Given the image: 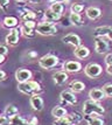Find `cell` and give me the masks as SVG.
Listing matches in <instances>:
<instances>
[{"mask_svg": "<svg viewBox=\"0 0 112 125\" xmlns=\"http://www.w3.org/2000/svg\"><path fill=\"white\" fill-rule=\"evenodd\" d=\"M111 1H112V0H111Z\"/></svg>", "mask_w": 112, "mask_h": 125, "instance_id": "cell-45", "label": "cell"}, {"mask_svg": "<svg viewBox=\"0 0 112 125\" xmlns=\"http://www.w3.org/2000/svg\"><path fill=\"white\" fill-rule=\"evenodd\" d=\"M33 74L29 69H25V68H21V69H18L15 71V78L18 83H25L27 81H31Z\"/></svg>", "mask_w": 112, "mask_h": 125, "instance_id": "cell-7", "label": "cell"}, {"mask_svg": "<svg viewBox=\"0 0 112 125\" xmlns=\"http://www.w3.org/2000/svg\"><path fill=\"white\" fill-rule=\"evenodd\" d=\"M4 62H5V56L0 55V64H1V63H4Z\"/></svg>", "mask_w": 112, "mask_h": 125, "instance_id": "cell-41", "label": "cell"}, {"mask_svg": "<svg viewBox=\"0 0 112 125\" xmlns=\"http://www.w3.org/2000/svg\"><path fill=\"white\" fill-rule=\"evenodd\" d=\"M15 1H18V2H25L26 0H15Z\"/></svg>", "mask_w": 112, "mask_h": 125, "instance_id": "cell-42", "label": "cell"}, {"mask_svg": "<svg viewBox=\"0 0 112 125\" xmlns=\"http://www.w3.org/2000/svg\"><path fill=\"white\" fill-rule=\"evenodd\" d=\"M8 53V48L4 46V44H0V55H2V56H6Z\"/></svg>", "mask_w": 112, "mask_h": 125, "instance_id": "cell-34", "label": "cell"}, {"mask_svg": "<svg viewBox=\"0 0 112 125\" xmlns=\"http://www.w3.org/2000/svg\"><path fill=\"white\" fill-rule=\"evenodd\" d=\"M105 109L98 102H95L92 99H88L83 103V114L85 116H92V115H104Z\"/></svg>", "mask_w": 112, "mask_h": 125, "instance_id": "cell-2", "label": "cell"}, {"mask_svg": "<svg viewBox=\"0 0 112 125\" xmlns=\"http://www.w3.org/2000/svg\"><path fill=\"white\" fill-rule=\"evenodd\" d=\"M28 123H29V125H37V123H39V122H37V118H36V117H33L32 120H29Z\"/></svg>", "mask_w": 112, "mask_h": 125, "instance_id": "cell-37", "label": "cell"}, {"mask_svg": "<svg viewBox=\"0 0 112 125\" xmlns=\"http://www.w3.org/2000/svg\"><path fill=\"white\" fill-rule=\"evenodd\" d=\"M70 91L72 93H82L84 89H85V84L81 81H72L69 84Z\"/></svg>", "mask_w": 112, "mask_h": 125, "instance_id": "cell-21", "label": "cell"}, {"mask_svg": "<svg viewBox=\"0 0 112 125\" xmlns=\"http://www.w3.org/2000/svg\"><path fill=\"white\" fill-rule=\"evenodd\" d=\"M2 25L4 27L8 28V29H13V28H16V26L19 25V20L15 16H6L2 21Z\"/></svg>", "mask_w": 112, "mask_h": 125, "instance_id": "cell-16", "label": "cell"}, {"mask_svg": "<svg viewBox=\"0 0 112 125\" xmlns=\"http://www.w3.org/2000/svg\"><path fill=\"white\" fill-rule=\"evenodd\" d=\"M18 89H19L20 93L25 94V95H32V96L33 95H39V94H41L43 91L40 83L32 81V80L25 82V83H19Z\"/></svg>", "mask_w": 112, "mask_h": 125, "instance_id": "cell-1", "label": "cell"}, {"mask_svg": "<svg viewBox=\"0 0 112 125\" xmlns=\"http://www.w3.org/2000/svg\"><path fill=\"white\" fill-rule=\"evenodd\" d=\"M109 29H110L109 26H102V27L95 28V31H93V36H95V38H104V36L107 35Z\"/></svg>", "mask_w": 112, "mask_h": 125, "instance_id": "cell-24", "label": "cell"}, {"mask_svg": "<svg viewBox=\"0 0 112 125\" xmlns=\"http://www.w3.org/2000/svg\"><path fill=\"white\" fill-rule=\"evenodd\" d=\"M105 63L106 65H112V54H107L105 56Z\"/></svg>", "mask_w": 112, "mask_h": 125, "instance_id": "cell-35", "label": "cell"}, {"mask_svg": "<svg viewBox=\"0 0 112 125\" xmlns=\"http://www.w3.org/2000/svg\"><path fill=\"white\" fill-rule=\"evenodd\" d=\"M20 18L23 21H34L36 19V14L31 10H22L20 11Z\"/></svg>", "mask_w": 112, "mask_h": 125, "instance_id": "cell-19", "label": "cell"}, {"mask_svg": "<svg viewBox=\"0 0 112 125\" xmlns=\"http://www.w3.org/2000/svg\"><path fill=\"white\" fill-rule=\"evenodd\" d=\"M68 78H69V75H68L67 71H57L56 74L53 75V81L56 85H62V84H64L65 82L68 81Z\"/></svg>", "mask_w": 112, "mask_h": 125, "instance_id": "cell-13", "label": "cell"}, {"mask_svg": "<svg viewBox=\"0 0 112 125\" xmlns=\"http://www.w3.org/2000/svg\"><path fill=\"white\" fill-rule=\"evenodd\" d=\"M107 39H109V40H111L112 41V27H110V29H109V32H107Z\"/></svg>", "mask_w": 112, "mask_h": 125, "instance_id": "cell-38", "label": "cell"}, {"mask_svg": "<svg viewBox=\"0 0 112 125\" xmlns=\"http://www.w3.org/2000/svg\"><path fill=\"white\" fill-rule=\"evenodd\" d=\"M83 10H84V6L81 5V4H72V5H71V7H70V11H71V13H77V14H80Z\"/></svg>", "mask_w": 112, "mask_h": 125, "instance_id": "cell-30", "label": "cell"}, {"mask_svg": "<svg viewBox=\"0 0 112 125\" xmlns=\"http://www.w3.org/2000/svg\"><path fill=\"white\" fill-rule=\"evenodd\" d=\"M19 39H20V29L19 28H13L11 29V32L6 35V43L14 47L16 44L19 43Z\"/></svg>", "mask_w": 112, "mask_h": 125, "instance_id": "cell-6", "label": "cell"}, {"mask_svg": "<svg viewBox=\"0 0 112 125\" xmlns=\"http://www.w3.org/2000/svg\"><path fill=\"white\" fill-rule=\"evenodd\" d=\"M63 69L67 73L75 74V73H80L82 70V64L78 61H67L63 64Z\"/></svg>", "mask_w": 112, "mask_h": 125, "instance_id": "cell-8", "label": "cell"}, {"mask_svg": "<svg viewBox=\"0 0 112 125\" xmlns=\"http://www.w3.org/2000/svg\"><path fill=\"white\" fill-rule=\"evenodd\" d=\"M29 102H31V106L33 108V110H35V111H42L43 110V105L44 104H43V99L40 95L31 96Z\"/></svg>", "mask_w": 112, "mask_h": 125, "instance_id": "cell-12", "label": "cell"}, {"mask_svg": "<svg viewBox=\"0 0 112 125\" xmlns=\"http://www.w3.org/2000/svg\"><path fill=\"white\" fill-rule=\"evenodd\" d=\"M49 10H51L53 12L57 13V14H62V12H63V10H64V6L62 5L61 2H51Z\"/></svg>", "mask_w": 112, "mask_h": 125, "instance_id": "cell-29", "label": "cell"}, {"mask_svg": "<svg viewBox=\"0 0 112 125\" xmlns=\"http://www.w3.org/2000/svg\"><path fill=\"white\" fill-rule=\"evenodd\" d=\"M95 41V49L98 54H105L109 50V43L104 40V38H96Z\"/></svg>", "mask_w": 112, "mask_h": 125, "instance_id": "cell-11", "label": "cell"}, {"mask_svg": "<svg viewBox=\"0 0 112 125\" xmlns=\"http://www.w3.org/2000/svg\"><path fill=\"white\" fill-rule=\"evenodd\" d=\"M67 118H68V120L70 122V124H78L80 122H82V119H83V117L81 116L80 114H77V112H72V114H69L67 115Z\"/></svg>", "mask_w": 112, "mask_h": 125, "instance_id": "cell-27", "label": "cell"}, {"mask_svg": "<svg viewBox=\"0 0 112 125\" xmlns=\"http://www.w3.org/2000/svg\"><path fill=\"white\" fill-rule=\"evenodd\" d=\"M51 115H53L54 118L60 119V118L65 117V116L68 115V112H67V110L64 109L63 106H55V108L51 110Z\"/></svg>", "mask_w": 112, "mask_h": 125, "instance_id": "cell-22", "label": "cell"}, {"mask_svg": "<svg viewBox=\"0 0 112 125\" xmlns=\"http://www.w3.org/2000/svg\"><path fill=\"white\" fill-rule=\"evenodd\" d=\"M62 41L64 43H68L74 46L75 48L80 47L81 46V38L77 35V34H74V33H70V34H67L62 38Z\"/></svg>", "mask_w": 112, "mask_h": 125, "instance_id": "cell-9", "label": "cell"}, {"mask_svg": "<svg viewBox=\"0 0 112 125\" xmlns=\"http://www.w3.org/2000/svg\"><path fill=\"white\" fill-rule=\"evenodd\" d=\"M43 16H44V20H46V21L53 22V23H55L56 21H59L60 19H61V14H57V13L53 12L51 10H49V8L44 12Z\"/></svg>", "mask_w": 112, "mask_h": 125, "instance_id": "cell-17", "label": "cell"}, {"mask_svg": "<svg viewBox=\"0 0 112 125\" xmlns=\"http://www.w3.org/2000/svg\"><path fill=\"white\" fill-rule=\"evenodd\" d=\"M86 16L91 19V20H97L99 16L102 15V11L98 8V7H93V6H91L89 8H86Z\"/></svg>", "mask_w": 112, "mask_h": 125, "instance_id": "cell-18", "label": "cell"}, {"mask_svg": "<svg viewBox=\"0 0 112 125\" xmlns=\"http://www.w3.org/2000/svg\"><path fill=\"white\" fill-rule=\"evenodd\" d=\"M57 63H59V57L53 54L44 55L39 60V65L43 69H51L54 67H56Z\"/></svg>", "mask_w": 112, "mask_h": 125, "instance_id": "cell-4", "label": "cell"}, {"mask_svg": "<svg viewBox=\"0 0 112 125\" xmlns=\"http://www.w3.org/2000/svg\"><path fill=\"white\" fill-rule=\"evenodd\" d=\"M36 33L43 36H49V35H54L57 33V27L56 25L53 22H48V21H43L37 23L36 26Z\"/></svg>", "mask_w": 112, "mask_h": 125, "instance_id": "cell-3", "label": "cell"}, {"mask_svg": "<svg viewBox=\"0 0 112 125\" xmlns=\"http://www.w3.org/2000/svg\"><path fill=\"white\" fill-rule=\"evenodd\" d=\"M103 91L106 97H112V83H107L103 87Z\"/></svg>", "mask_w": 112, "mask_h": 125, "instance_id": "cell-31", "label": "cell"}, {"mask_svg": "<svg viewBox=\"0 0 112 125\" xmlns=\"http://www.w3.org/2000/svg\"><path fill=\"white\" fill-rule=\"evenodd\" d=\"M60 97H61V101L65 104H70V105L77 104V98H76V96L72 94V91H67V90H64V91L61 93Z\"/></svg>", "mask_w": 112, "mask_h": 125, "instance_id": "cell-10", "label": "cell"}, {"mask_svg": "<svg viewBox=\"0 0 112 125\" xmlns=\"http://www.w3.org/2000/svg\"><path fill=\"white\" fill-rule=\"evenodd\" d=\"M10 125H29V123L20 116H15L10 119Z\"/></svg>", "mask_w": 112, "mask_h": 125, "instance_id": "cell-28", "label": "cell"}, {"mask_svg": "<svg viewBox=\"0 0 112 125\" xmlns=\"http://www.w3.org/2000/svg\"><path fill=\"white\" fill-rule=\"evenodd\" d=\"M4 115H5L8 119H11V118H13V117H15V116L19 115V109L16 108L15 105L10 104V105H7V106H6L5 111H4Z\"/></svg>", "mask_w": 112, "mask_h": 125, "instance_id": "cell-20", "label": "cell"}, {"mask_svg": "<svg viewBox=\"0 0 112 125\" xmlns=\"http://www.w3.org/2000/svg\"><path fill=\"white\" fill-rule=\"evenodd\" d=\"M51 2H61V4H63V2H69V0H50Z\"/></svg>", "mask_w": 112, "mask_h": 125, "instance_id": "cell-39", "label": "cell"}, {"mask_svg": "<svg viewBox=\"0 0 112 125\" xmlns=\"http://www.w3.org/2000/svg\"><path fill=\"white\" fill-rule=\"evenodd\" d=\"M6 76H7V74H6L4 70H0V81H4L6 78Z\"/></svg>", "mask_w": 112, "mask_h": 125, "instance_id": "cell-36", "label": "cell"}, {"mask_svg": "<svg viewBox=\"0 0 112 125\" xmlns=\"http://www.w3.org/2000/svg\"><path fill=\"white\" fill-rule=\"evenodd\" d=\"M31 2H37V1H40V0H29Z\"/></svg>", "mask_w": 112, "mask_h": 125, "instance_id": "cell-43", "label": "cell"}, {"mask_svg": "<svg viewBox=\"0 0 112 125\" xmlns=\"http://www.w3.org/2000/svg\"><path fill=\"white\" fill-rule=\"evenodd\" d=\"M69 20H70V23H71V25L77 26V27H81V26L83 25L82 16H81V14H77V13H70Z\"/></svg>", "mask_w": 112, "mask_h": 125, "instance_id": "cell-23", "label": "cell"}, {"mask_svg": "<svg viewBox=\"0 0 112 125\" xmlns=\"http://www.w3.org/2000/svg\"><path fill=\"white\" fill-rule=\"evenodd\" d=\"M106 71H107V74L112 75V65H107V67H106Z\"/></svg>", "mask_w": 112, "mask_h": 125, "instance_id": "cell-40", "label": "cell"}, {"mask_svg": "<svg viewBox=\"0 0 112 125\" xmlns=\"http://www.w3.org/2000/svg\"><path fill=\"white\" fill-rule=\"evenodd\" d=\"M0 25H1V22H0Z\"/></svg>", "mask_w": 112, "mask_h": 125, "instance_id": "cell-44", "label": "cell"}, {"mask_svg": "<svg viewBox=\"0 0 112 125\" xmlns=\"http://www.w3.org/2000/svg\"><path fill=\"white\" fill-rule=\"evenodd\" d=\"M84 73L88 77L90 78H96V77H99L103 73V68H102L101 64L98 63H89L84 68Z\"/></svg>", "mask_w": 112, "mask_h": 125, "instance_id": "cell-5", "label": "cell"}, {"mask_svg": "<svg viewBox=\"0 0 112 125\" xmlns=\"http://www.w3.org/2000/svg\"><path fill=\"white\" fill-rule=\"evenodd\" d=\"M84 118L86 119L89 125H104V120L101 119L97 116H93V115L92 116H84Z\"/></svg>", "mask_w": 112, "mask_h": 125, "instance_id": "cell-25", "label": "cell"}, {"mask_svg": "<svg viewBox=\"0 0 112 125\" xmlns=\"http://www.w3.org/2000/svg\"><path fill=\"white\" fill-rule=\"evenodd\" d=\"M74 55L77 57V59H80V60H84V59H86V57L90 55V50H89V48H88V47L80 46V47L75 48Z\"/></svg>", "mask_w": 112, "mask_h": 125, "instance_id": "cell-15", "label": "cell"}, {"mask_svg": "<svg viewBox=\"0 0 112 125\" xmlns=\"http://www.w3.org/2000/svg\"><path fill=\"white\" fill-rule=\"evenodd\" d=\"M8 6H10V0H0V8L2 11H7Z\"/></svg>", "mask_w": 112, "mask_h": 125, "instance_id": "cell-33", "label": "cell"}, {"mask_svg": "<svg viewBox=\"0 0 112 125\" xmlns=\"http://www.w3.org/2000/svg\"><path fill=\"white\" fill-rule=\"evenodd\" d=\"M89 97H90V99L95 101V102H99L102 99H104L106 96H105V94L103 91V89L95 88V89H91L89 91Z\"/></svg>", "mask_w": 112, "mask_h": 125, "instance_id": "cell-14", "label": "cell"}, {"mask_svg": "<svg viewBox=\"0 0 112 125\" xmlns=\"http://www.w3.org/2000/svg\"><path fill=\"white\" fill-rule=\"evenodd\" d=\"M20 32L26 36V38H34L35 34H36V31L34 28H31V27H27L25 25H22L21 28H20Z\"/></svg>", "mask_w": 112, "mask_h": 125, "instance_id": "cell-26", "label": "cell"}, {"mask_svg": "<svg viewBox=\"0 0 112 125\" xmlns=\"http://www.w3.org/2000/svg\"><path fill=\"white\" fill-rule=\"evenodd\" d=\"M53 125H71V124H70V122L68 120L67 116H65V117H63V118L56 119V120H55V122L53 123Z\"/></svg>", "mask_w": 112, "mask_h": 125, "instance_id": "cell-32", "label": "cell"}]
</instances>
